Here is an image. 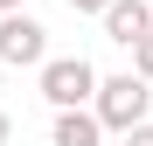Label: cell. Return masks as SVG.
<instances>
[{
	"label": "cell",
	"mask_w": 153,
	"mask_h": 146,
	"mask_svg": "<svg viewBox=\"0 0 153 146\" xmlns=\"http://www.w3.org/2000/svg\"><path fill=\"white\" fill-rule=\"evenodd\" d=\"M146 104H153V84L146 77H132V70H125V77H105V84H97V118H105V132H139L146 125Z\"/></svg>",
	"instance_id": "6da1fadb"
},
{
	"label": "cell",
	"mask_w": 153,
	"mask_h": 146,
	"mask_svg": "<svg viewBox=\"0 0 153 146\" xmlns=\"http://www.w3.org/2000/svg\"><path fill=\"white\" fill-rule=\"evenodd\" d=\"M97 84H105V77H97L84 56H49V63H42V97H49L56 111H84V104H97Z\"/></svg>",
	"instance_id": "7a4b0ae2"
},
{
	"label": "cell",
	"mask_w": 153,
	"mask_h": 146,
	"mask_svg": "<svg viewBox=\"0 0 153 146\" xmlns=\"http://www.w3.org/2000/svg\"><path fill=\"white\" fill-rule=\"evenodd\" d=\"M0 63L7 70H42L49 63V28L35 14H7L0 21Z\"/></svg>",
	"instance_id": "3957f363"
},
{
	"label": "cell",
	"mask_w": 153,
	"mask_h": 146,
	"mask_svg": "<svg viewBox=\"0 0 153 146\" xmlns=\"http://www.w3.org/2000/svg\"><path fill=\"white\" fill-rule=\"evenodd\" d=\"M105 35H111L118 49H139V42L153 35V7H146V0H118V7L105 14Z\"/></svg>",
	"instance_id": "277c9868"
},
{
	"label": "cell",
	"mask_w": 153,
	"mask_h": 146,
	"mask_svg": "<svg viewBox=\"0 0 153 146\" xmlns=\"http://www.w3.org/2000/svg\"><path fill=\"white\" fill-rule=\"evenodd\" d=\"M97 139H105L97 111H56V146H97Z\"/></svg>",
	"instance_id": "5b68a950"
},
{
	"label": "cell",
	"mask_w": 153,
	"mask_h": 146,
	"mask_svg": "<svg viewBox=\"0 0 153 146\" xmlns=\"http://www.w3.org/2000/svg\"><path fill=\"white\" fill-rule=\"evenodd\" d=\"M132 77H146V84H153V35L132 49Z\"/></svg>",
	"instance_id": "8992f818"
},
{
	"label": "cell",
	"mask_w": 153,
	"mask_h": 146,
	"mask_svg": "<svg viewBox=\"0 0 153 146\" xmlns=\"http://www.w3.org/2000/svg\"><path fill=\"white\" fill-rule=\"evenodd\" d=\"M63 7H70V14H97V21H105V14L118 7V0H63Z\"/></svg>",
	"instance_id": "52a82bcc"
},
{
	"label": "cell",
	"mask_w": 153,
	"mask_h": 146,
	"mask_svg": "<svg viewBox=\"0 0 153 146\" xmlns=\"http://www.w3.org/2000/svg\"><path fill=\"white\" fill-rule=\"evenodd\" d=\"M118 146H153V125H139V132H125Z\"/></svg>",
	"instance_id": "ba28073f"
},
{
	"label": "cell",
	"mask_w": 153,
	"mask_h": 146,
	"mask_svg": "<svg viewBox=\"0 0 153 146\" xmlns=\"http://www.w3.org/2000/svg\"><path fill=\"white\" fill-rule=\"evenodd\" d=\"M7 14H21V0H0V21H7Z\"/></svg>",
	"instance_id": "9c48e42d"
},
{
	"label": "cell",
	"mask_w": 153,
	"mask_h": 146,
	"mask_svg": "<svg viewBox=\"0 0 153 146\" xmlns=\"http://www.w3.org/2000/svg\"><path fill=\"white\" fill-rule=\"evenodd\" d=\"M0 146H7V111H0Z\"/></svg>",
	"instance_id": "30bf717a"
}]
</instances>
